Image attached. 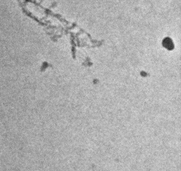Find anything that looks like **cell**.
Wrapping results in <instances>:
<instances>
[{"instance_id": "1", "label": "cell", "mask_w": 181, "mask_h": 171, "mask_svg": "<svg viewBox=\"0 0 181 171\" xmlns=\"http://www.w3.org/2000/svg\"><path fill=\"white\" fill-rule=\"evenodd\" d=\"M163 45L164 47L169 50H172L174 48V44L172 40L169 38H166L163 41Z\"/></svg>"}]
</instances>
